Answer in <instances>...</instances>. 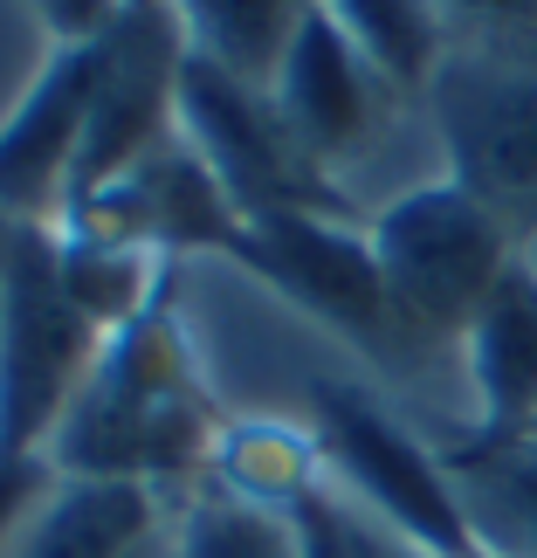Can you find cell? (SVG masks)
I'll use <instances>...</instances> for the list:
<instances>
[{"label": "cell", "instance_id": "cell-1", "mask_svg": "<svg viewBox=\"0 0 537 558\" xmlns=\"http://www.w3.org/2000/svg\"><path fill=\"white\" fill-rule=\"evenodd\" d=\"M213 441H221V421L193 379L186 331L159 304L118 338H103V359L70 421L56 427L49 462L62 476H132L166 489L207 476Z\"/></svg>", "mask_w": 537, "mask_h": 558}, {"label": "cell", "instance_id": "cell-2", "mask_svg": "<svg viewBox=\"0 0 537 558\" xmlns=\"http://www.w3.org/2000/svg\"><path fill=\"white\" fill-rule=\"evenodd\" d=\"M373 255L393 304V366L400 359H462V338L503 283L524 242L489 214L462 180H420L373 207Z\"/></svg>", "mask_w": 537, "mask_h": 558}, {"label": "cell", "instance_id": "cell-3", "mask_svg": "<svg viewBox=\"0 0 537 558\" xmlns=\"http://www.w3.org/2000/svg\"><path fill=\"white\" fill-rule=\"evenodd\" d=\"M310 427L317 448H325L331 489H345L352 504L386 518L427 558H483V538L468 524V504L448 476V462L379 393H365L358 379H317Z\"/></svg>", "mask_w": 537, "mask_h": 558}, {"label": "cell", "instance_id": "cell-4", "mask_svg": "<svg viewBox=\"0 0 537 558\" xmlns=\"http://www.w3.org/2000/svg\"><path fill=\"white\" fill-rule=\"evenodd\" d=\"M103 359V331L56 283V228H8L0 248V448L49 456Z\"/></svg>", "mask_w": 537, "mask_h": 558}, {"label": "cell", "instance_id": "cell-5", "mask_svg": "<svg viewBox=\"0 0 537 558\" xmlns=\"http://www.w3.org/2000/svg\"><path fill=\"white\" fill-rule=\"evenodd\" d=\"M427 124L441 173L462 180L497 221L537 234V49H476L448 41V62L427 90Z\"/></svg>", "mask_w": 537, "mask_h": 558}, {"label": "cell", "instance_id": "cell-6", "mask_svg": "<svg viewBox=\"0 0 537 558\" xmlns=\"http://www.w3.org/2000/svg\"><path fill=\"white\" fill-rule=\"evenodd\" d=\"M180 138L207 159V173L228 186V201L248 214L276 207H310V214H352L345 186L325 180L317 166L296 153L290 124L276 118L269 90L228 76L207 56H180Z\"/></svg>", "mask_w": 537, "mask_h": 558}, {"label": "cell", "instance_id": "cell-7", "mask_svg": "<svg viewBox=\"0 0 537 558\" xmlns=\"http://www.w3.org/2000/svg\"><path fill=\"white\" fill-rule=\"evenodd\" d=\"M269 104H276V118L290 124L296 153L338 186H345L365 159L386 153V138L400 132L406 111L414 118L427 111V104L400 97L393 83L358 56V41L338 28L317 0H310V14L296 21L290 56H283V70L269 83Z\"/></svg>", "mask_w": 537, "mask_h": 558}, {"label": "cell", "instance_id": "cell-8", "mask_svg": "<svg viewBox=\"0 0 537 558\" xmlns=\"http://www.w3.org/2000/svg\"><path fill=\"white\" fill-rule=\"evenodd\" d=\"M234 263L255 269L276 296L304 304L317 325L352 338L358 352L393 359V304L373 255V228L352 214H310V207H276L248 214Z\"/></svg>", "mask_w": 537, "mask_h": 558}, {"label": "cell", "instance_id": "cell-9", "mask_svg": "<svg viewBox=\"0 0 537 558\" xmlns=\"http://www.w3.org/2000/svg\"><path fill=\"white\" fill-rule=\"evenodd\" d=\"M97 70H103V35L56 49L28 83V97L14 104V118L0 124V214L14 228L62 221V193H70L76 145H83V124H90Z\"/></svg>", "mask_w": 537, "mask_h": 558}, {"label": "cell", "instance_id": "cell-10", "mask_svg": "<svg viewBox=\"0 0 537 558\" xmlns=\"http://www.w3.org/2000/svg\"><path fill=\"white\" fill-rule=\"evenodd\" d=\"M462 373L476 393V435L517 441L537 427V263L517 255L462 338Z\"/></svg>", "mask_w": 537, "mask_h": 558}, {"label": "cell", "instance_id": "cell-11", "mask_svg": "<svg viewBox=\"0 0 537 558\" xmlns=\"http://www.w3.org/2000/svg\"><path fill=\"white\" fill-rule=\"evenodd\" d=\"M159 538V489L132 476H62L8 558H132Z\"/></svg>", "mask_w": 537, "mask_h": 558}, {"label": "cell", "instance_id": "cell-12", "mask_svg": "<svg viewBox=\"0 0 537 558\" xmlns=\"http://www.w3.org/2000/svg\"><path fill=\"white\" fill-rule=\"evenodd\" d=\"M325 483H331V469H325V448H317V427H290V421H263V414L221 421V441H213V462H207V489L296 518Z\"/></svg>", "mask_w": 537, "mask_h": 558}, {"label": "cell", "instance_id": "cell-13", "mask_svg": "<svg viewBox=\"0 0 537 558\" xmlns=\"http://www.w3.org/2000/svg\"><path fill=\"white\" fill-rule=\"evenodd\" d=\"M338 28L358 41V56L393 83L400 97L427 104L448 62V14L441 0H317Z\"/></svg>", "mask_w": 537, "mask_h": 558}, {"label": "cell", "instance_id": "cell-14", "mask_svg": "<svg viewBox=\"0 0 537 558\" xmlns=\"http://www.w3.org/2000/svg\"><path fill=\"white\" fill-rule=\"evenodd\" d=\"M166 8H173L193 56H207L228 76L269 90L290 56L296 21L310 14V0H166Z\"/></svg>", "mask_w": 537, "mask_h": 558}, {"label": "cell", "instance_id": "cell-15", "mask_svg": "<svg viewBox=\"0 0 537 558\" xmlns=\"http://www.w3.org/2000/svg\"><path fill=\"white\" fill-rule=\"evenodd\" d=\"M56 283H62V296H70V304L90 317L103 338H118L124 325H138L145 311H159L166 255L124 248V242H97V234H62L56 228Z\"/></svg>", "mask_w": 537, "mask_h": 558}, {"label": "cell", "instance_id": "cell-16", "mask_svg": "<svg viewBox=\"0 0 537 558\" xmlns=\"http://www.w3.org/2000/svg\"><path fill=\"white\" fill-rule=\"evenodd\" d=\"M180 558H304V531L283 510H255L221 489H193L173 524Z\"/></svg>", "mask_w": 537, "mask_h": 558}, {"label": "cell", "instance_id": "cell-17", "mask_svg": "<svg viewBox=\"0 0 537 558\" xmlns=\"http://www.w3.org/2000/svg\"><path fill=\"white\" fill-rule=\"evenodd\" d=\"M448 41L476 49H537V0H441Z\"/></svg>", "mask_w": 537, "mask_h": 558}, {"label": "cell", "instance_id": "cell-18", "mask_svg": "<svg viewBox=\"0 0 537 558\" xmlns=\"http://www.w3.org/2000/svg\"><path fill=\"white\" fill-rule=\"evenodd\" d=\"M62 483V469L49 456H21V448H0V558L21 538V524L49 504V489Z\"/></svg>", "mask_w": 537, "mask_h": 558}, {"label": "cell", "instance_id": "cell-19", "mask_svg": "<svg viewBox=\"0 0 537 558\" xmlns=\"http://www.w3.org/2000/svg\"><path fill=\"white\" fill-rule=\"evenodd\" d=\"M331 510H338V545H345V558H427L414 538H400L386 518H373L365 504H352L345 489H331Z\"/></svg>", "mask_w": 537, "mask_h": 558}, {"label": "cell", "instance_id": "cell-20", "mask_svg": "<svg viewBox=\"0 0 537 558\" xmlns=\"http://www.w3.org/2000/svg\"><path fill=\"white\" fill-rule=\"evenodd\" d=\"M35 14L49 21L56 49H70V41H97V35H111V21L124 14V0H35Z\"/></svg>", "mask_w": 537, "mask_h": 558}, {"label": "cell", "instance_id": "cell-21", "mask_svg": "<svg viewBox=\"0 0 537 558\" xmlns=\"http://www.w3.org/2000/svg\"><path fill=\"white\" fill-rule=\"evenodd\" d=\"M132 558H180V545H173V538H152V545H138Z\"/></svg>", "mask_w": 537, "mask_h": 558}, {"label": "cell", "instance_id": "cell-22", "mask_svg": "<svg viewBox=\"0 0 537 558\" xmlns=\"http://www.w3.org/2000/svg\"><path fill=\"white\" fill-rule=\"evenodd\" d=\"M530 441H537V427H530Z\"/></svg>", "mask_w": 537, "mask_h": 558}]
</instances>
